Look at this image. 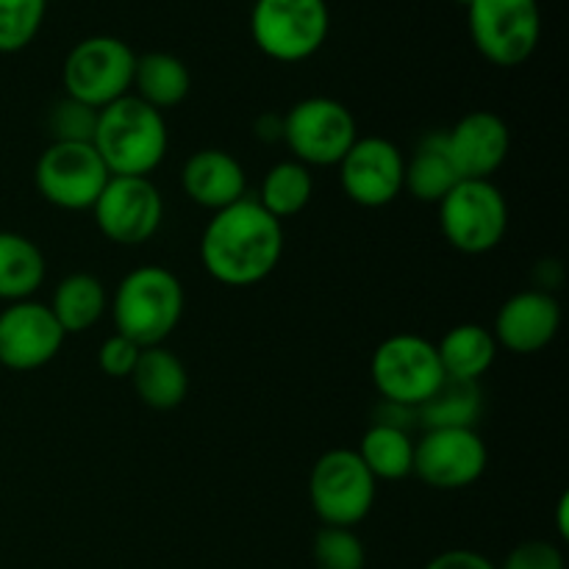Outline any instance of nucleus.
Segmentation results:
<instances>
[{
	"mask_svg": "<svg viewBox=\"0 0 569 569\" xmlns=\"http://www.w3.org/2000/svg\"><path fill=\"white\" fill-rule=\"evenodd\" d=\"M426 569H498L492 565V561L487 559L483 553H478V550H445V553L433 556L431 561H428Z\"/></svg>",
	"mask_w": 569,
	"mask_h": 569,
	"instance_id": "33",
	"label": "nucleus"
},
{
	"mask_svg": "<svg viewBox=\"0 0 569 569\" xmlns=\"http://www.w3.org/2000/svg\"><path fill=\"white\" fill-rule=\"evenodd\" d=\"M356 453L376 481H403L415 472V439L406 428L372 422Z\"/></svg>",
	"mask_w": 569,
	"mask_h": 569,
	"instance_id": "25",
	"label": "nucleus"
},
{
	"mask_svg": "<svg viewBox=\"0 0 569 569\" xmlns=\"http://www.w3.org/2000/svg\"><path fill=\"white\" fill-rule=\"evenodd\" d=\"M256 137L267 144L283 142V117L261 114L259 120H256Z\"/></svg>",
	"mask_w": 569,
	"mask_h": 569,
	"instance_id": "34",
	"label": "nucleus"
},
{
	"mask_svg": "<svg viewBox=\"0 0 569 569\" xmlns=\"http://www.w3.org/2000/svg\"><path fill=\"white\" fill-rule=\"evenodd\" d=\"M498 569H565V553L553 542L528 539L517 545Z\"/></svg>",
	"mask_w": 569,
	"mask_h": 569,
	"instance_id": "31",
	"label": "nucleus"
},
{
	"mask_svg": "<svg viewBox=\"0 0 569 569\" xmlns=\"http://www.w3.org/2000/svg\"><path fill=\"white\" fill-rule=\"evenodd\" d=\"M283 256V222L256 198L214 211L200 237V264L222 287H256L276 272Z\"/></svg>",
	"mask_w": 569,
	"mask_h": 569,
	"instance_id": "1",
	"label": "nucleus"
},
{
	"mask_svg": "<svg viewBox=\"0 0 569 569\" xmlns=\"http://www.w3.org/2000/svg\"><path fill=\"white\" fill-rule=\"evenodd\" d=\"M67 333L48 303L20 300L0 311V365L14 372L42 370L64 348Z\"/></svg>",
	"mask_w": 569,
	"mask_h": 569,
	"instance_id": "15",
	"label": "nucleus"
},
{
	"mask_svg": "<svg viewBox=\"0 0 569 569\" xmlns=\"http://www.w3.org/2000/svg\"><path fill=\"white\" fill-rule=\"evenodd\" d=\"M133 64L137 53L122 39L109 33L81 39L61 67L64 94L98 111L106 109L114 100L131 94Z\"/></svg>",
	"mask_w": 569,
	"mask_h": 569,
	"instance_id": "8",
	"label": "nucleus"
},
{
	"mask_svg": "<svg viewBox=\"0 0 569 569\" xmlns=\"http://www.w3.org/2000/svg\"><path fill=\"white\" fill-rule=\"evenodd\" d=\"M48 306L61 331L70 337V333L89 331L103 320V315L109 311V295H106L103 281L94 278L92 272H72V276L61 278Z\"/></svg>",
	"mask_w": 569,
	"mask_h": 569,
	"instance_id": "23",
	"label": "nucleus"
},
{
	"mask_svg": "<svg viewBox=\"0 0 569 569\" xmlns=\"http://www.w3.org/2000/svg\"><path fill=\"white\" fill-rule=\"evenodd\" d=\"M331 11L326 0H256L250 9V37L272 61L298 64L326 44Z\"/></svg>",
	"mask_w": 569,
	"mask_h": 569,
	"instance_id": "4",
	"label": "nucleus"
},
{
	"mask_svg": "<svg viewBox=\"0 0 569 569\" xmlns=\"http://www.w3.org/2000/svg\"><path fill=\"white\" fill-rule=\"evenodd\" d=\"M94 226L109 242L137 248L159 233L164 198L150 178L111 176L92 206Z\"/></svg>",
	"mask_w": 569,
	"mask_h": 569,
	"instance_id": "12",
	"label": "nucleus"
},
{
	"mask_svg": "<svg viewBox=\"0 0 569 569\" xmlns=\"http://www.w3.org/2000/svg\"><path fill=\"white\" fill-rule=\"evenodd\" d=\"M498 350L492 328L478 326V322H459L437 342L445 378H456V381L481 383V378L492 370Z\"/></svg>",
	"mask_w": 569,
	"mask_h": 569,
	"instance_id": "21",
	"label": "nucleus"
},
{
	"mask_svg": "<svg viewBox=\"0 0 569 569\" xmlns=\"http://www.w3.org/2000/svg\"><path fill=\"white\" fill-rule=\"evenodd\" d=\"M317 569H365L367 550L353 528L322 526L315 537Z\"/></svg>",
	"mask_w": 569,
	"mask_h": 569,
	"instance_id": "29",
	"label": "nucleus"
},
{
	"mask_svg": "<svg viewBox=\"0 0 569 569\" xmlns=\"http://www.w3.org/2000/svg\"><path fill=\"white\" fill-rule=\"evenodd\" d=\"M370 378L387 403L417 411L445 381L437 342L420 333H392L372 353Z\"/></svg>",
	"mask_w": 569,
	"mask_h": 569,
	"instance_id": "6",
	"label": "nucleus"
},
{
	"mask_svg": "<svg viewBox=\"0 0 569 569\" xmlns=\"http://www.w3.org/2000/svg\"><path fill=\"white\" fill-rule=\"evenodd\" d=\"M181 187L192 203L209 211H222L248 198V176L237 156L222 148H203L187 159Z\"/></svg>",
	"mask_w": 569,
	"mask_h": 569,
	"instance_id": "18",
	"label": "nucleus"
},
{
	"mask_svg": "<svg viewBox=\"0 0 569 569\" xmlns=\"http://www.w3.org/2000/svg\"><path fill=\"white\" fill-rule=\"evenodd\" d=\"M415 415L426 431L431 428H476L483 415L481 383L445 378L437 392Z\"/></svg>",
	"mask_w": 569,
	"mask_h": 569,
	"instance_id": "26",
	"label": "nucleus"
},
{
	"mask_svg": "<svg viewBox=\"0 0 569 569\" xmlns=\"http://www.w3.org/2000/svg\"><path fill=\"white\" fill-rule=\"evenodd\" d=\"M456 3H461V6H465V9H467V6H470L472 0H456Z\"/></svg>",
	"mask_w": 569,
	"mask_h": 569,
	"instance_id": "36",
	"label": "nucleus"
},
{
	"mask_svg": "<svg viewBox=\"0 0 569 569\" xmlns=\"http://www.w3.org/2000/svg\"><path fill=\"white\" fill-rule=\"evenodd\" d=\"M445 139H448V150L461 178L492 181L511 150L509 122L489 109H478L461 117L450 131H445Z\"/></svg>",
	"mask_w": 569,
	"mask_h": 569,
	"instance_id": "17",
	"label": "nucleus"
},
{
	"mask_svg": "<svg viewBox=\"0 0 569 569\" xmlns=\"http://www.w3.org/2000/svg\"><path fill=\"white\" fill-rule=\"evenodd\" d=\"M137 398L156 411H170L187 400L189 372L187 365L170 348H142L131 372Z\"/></svg>",
	"mask_w": 569,
	"mask_h": 569,
	"instance_id": "20",
	"label": "nucleus"
},
{
	"mask_svg": "<svg viewBox=\"0 0 569 569\" xmlns=\"http://www.w3.org/2000/svg\"><path fill=\"white\" fill-rule=\"evenodd\" d=\"M467 26L483 59L498 67H520L542 37V11L537 0H472Z\"/></svg>",
	"mask_w": 569,
	"mask_h": 569,
	"instance_id": "10",
	"label": "nucleus"
},
{
	"mask_svg": "<svg viewBox=\"0 0 569 569\" xmlns=\"http://www.w3.org/2000/svg\"><path fill=\"white\" fill-rule=\"evenodd\" d=\"M311 198H315V178H311L309 167L295 159L272 164L256 194L261 209L270 211L281 222L300 214L311 203Z\"/></svg>",
	"mask_w": 569,
	"mask_h": 569,
	"instance_id": "27",
	"label": "nucleus"
},
{
	"mask_svg": "<svg viewBox=\"0 0 569 569\" xmlns=\"http://www.w3.org/2000/svg\"><path fill=\"white\" fill-rule=\"evenodd\" d=\"M92 148L103 159L109 176L150 178L164 161L170 131L161 111L137 94H126L98 111Z\"/></svg>",
	"mask_w": 569,
	"mask_h": 569,
	"instance_id": "3",
	"label": "nucleus"
},
{
	"mask_svg": "<svg viewBox=\"0 0 569 569\" xmlns=\"http://www.w3.org/2000/svg\"><path fill=\"white\" fill-rule=\"evenodd\" d=\"M139 353L142 348L133 345L131 339L120 337V333H111L98 350V367L106 372L109 378H131L133 367H137Z\"/></svg>",
	"mask_w": 569,
	"mask_h": 569,
	"instance_id": "32",
	"label": "nucleus"
},
{
	"mask_svg": "<svg viewBox=\"0 0 569 569\" xmlns=\"http://www.w3.org/2000/svg\"><path fill=\"white\" fill-rule=\"evenodd\" d=\"M567 506H569V498L567 495H561L559 506H556V515H559V537L567 539L569 531H567Z\"/></svg>",
	"mask_w": 569,
	"mask_h": 569,
	"instance_id": "35",
	"label": "nucleus"
},
{
	"mask_svg": "<svg viewBox=\"0 0 569 569\" xmlns=\"http://www.w3.org/2000/svg\"><path fill=\"white\" fill-rule=\"evenodd\" d=\"M48 276V261L33 239L17 231H0V300H31Z\"/></svg>",
	"mask_w": 569,
	"mask_h": 569,
	"instance_id": "24",
	"label": "nucleus"
},
{
	"mask_svg": "<svg viewBox=\"0 0 569 569\" xmlns=\"http://www.w3.org/2000/svg\"><path fill=\"white\" fill-rule=\"evenodd\" d=\"M376 495L378 481L356 450H326L311 467L309 500L322 526L356 528L370 517Z\"/></svg>",
	"mask_w": 569,
	"mask_h": 569,
	"instance_id": "7",
	"label": "nucleus"
},
{
	"mask_svg": "<svg viewBox=\"0 0 569 569\" xmlns=\"http://www.w3.org/2000/svg\"><path fill=\"white\" fill-rule=\"evenodd\" d=\"M109 170L89 142H50L33 167L37 192L64 211H92Z\"/></svg>",
	"mask_w": 569,
	"mask_h": 569,
	"instance_id": "11",
	"label": "nucleus"
},
{
	"mask_svg": "<svg viewBox=\"0 0 569 569\" xmlns=\"http://www.w3.org/2000/svg\"><path fill=\"white\" fill-rule=\"evenodd\" d=\"M406 156L392 139L359 137L339 161V187L361 209H383L403 192Z\"/></svg>",
	"mask_w": 569,
	"mask_h": 569,
	"instance_id": "14",
	"label": "nucleus"
},
{
	"mask_svg": "<svg viewBox=\"0 0 569 569\" xmlns=\"http://www.w3.org/2000/svg\"><path fill=\"white\" fill-rule=\"evenodd\" d=\"M437 209L442 237L459 253H489L509 231V200L495 187V181L465 178L445 194Z\"/></svg>",
	"mask_w": 569,
	"mask_h": 569,
	"instance_id": "5",
	"label": "nucleus"
},
{
	"mask_svg": "<svg viewBox=\"0 0 569 569\" xmlns=\"http://www.w3.org/2000/svg\"><path fill=\"white\" fill-rule=\"evenodd\" d=\"M48 0H0V53H17L37 39Z\"/></svg>",
	"mask_w": 569,
	"mask_h": 569,
	"instance_id": "28",
	"label": "nucleus"
},
{
	"mask_svg": "<svg viewBox=\"0 0 569 569\" xmlns=\"http://www.w3.org/2000/svg\"><path fill=\"white\" fill-rule=\"evenodd\" d=\"M187 306L181 278L161 264H144L120 278L109 300L114 333L139 348H159L178 328Z\"/></svg>",
	"mask_w": 569,
	"mask_h": 569,
	"instance_id": "2",
	"label": "nucleus"
},
{
	"mask_svg": "<svg viewBox=\"0 0 569 569\" xmlns=\"http://www.w3.org/2000/svg\"><path fill=\"white\" fill-rule=\"evenodd\" d=\"M189 92H192V72L178 56L167 53V50L137 56L131 94H137L139 100L164 114L167 109L181 106Z\"/></svg>",
	"mask_w": 569,
	"mask_h": 569,
	"instance_id": "22",
	"label": "nucleus"
},
{
	"mask_svg": "<svg viewBox=\"0 0 569 569\" xmlns=\"http://www.w3.org/2000/svg\"><path fill=\"white\" fill-rule=\"evenodd\" d=\"M561 328V306L553 292L522 289L511 295L495 315V342L509 353L531 356L548 348Z\"/></svg>",
	"mask_w": 569,
	"mask_h": 569,
	"instance_id": "16",
	"label": "nucleus"
},
{
	"mask_svg": "<svg viewBox=\"0 0 569 569\" xmlns=\"http://www.w3.org/2000/svg\"><path fill=\"white\" fill-rule=\"evenodd\" d=\"M94 128H98V109L81 103V100L61 98L48 111V131L53 142H89L92 144Z\"/></svg>",
	"mask_w": 569,
	"mask_h": 569,
	"instance_id": "30",
	"label": "nucleus"
},
{
	"mask_svg": "<svg viewBox=\"0 0 569 569\" xmlns=\"http://www.w3.org/2000/svg\"><path fill=\"white\" fill-rule=\"evenodd\" d=\"M465 178L459 176L453 164V156L448 150L445 131H431L417 142L415 153L406 159L403 167V192L420 203L439 206L445 194Z\"/></svg>",
	"mask_w": 569,
	"mask_h": 569,
	"instance_id": "19",
	"label": "nucleus"
},
{
	"mask_svg": "<svg viewBox=\"0 0 569 569\" xmlns=\"http://www.w3.org/2000/svg\"><path fill=\"white\" fill-rule=\"evenodd\" d=\"M359 139L353 111L333 98H303L283 114V144L295 161L311 167H337Z\"/></svg>",
	"mask_w": 569,
	"mask_h": 569,
	"instance_id": "9",
	"label": "nucleus"
},
{
	"mask_svg": "<svg viewBox=\"0 0 569 569\" xmlns=\"http://www.w3.org/2000/svg\"><path fill=\"white\" fill-rule=\"evenodd\" d=\"M489 450L476 428H431L415 442V472L431 489L459 492L487 472Z\"/></svg>",
	"mask_w": 569,
	"mask_h": 569,
	"instance_id": "13",
	"label": "nucleus"
}]
</instances>
